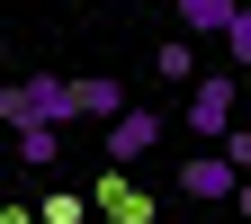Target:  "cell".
<instances>
[{"label": "cell", "mask_w": 251, "mask_h": 224, "mask_svg": "<svg viewBox=\"0 0 251 224\" xmlns=\"http://www.w3.org/2000/svg\"><path fill=\"white\" fill-rule=\"evenodd\" d=\"M152 72H162L171 90H198V81H206V63H198V45H188V36H171L162 54H152Z\"/></svg>", "instance_id": "7"}, {"label": "cell", "mask_w": 251, "mask_h": 224, "mask_svg": "<svg viewBox=\"0 0 251 224\" xmlns=\"http://www.w3.org/2000/svg\"><path fill=\"white\" fill-rule=\"evenodd\" d=\"M0 117H9V135H27V125H72L81 99H72V72H27L0 90Z\"/></svg>", "instance_id": "1"}, {"label": "cell", "mask_w": 251, "mask_h": 224, "mask_svg": "<svg viewBox=\"0 0 251 224\" xmlns=\"http://www.w3.org/2000/svg\"><path fill=\"white\" fill-rule=\"evenodd\" d=\"M225 152H233V162L251 171V125H233V135H225Z\"/></svg>", "instance_id": "11"}, {"label": "cell", "mask_w": 251, "mask_h": 224, "mask_svg": "<svg viewBox=\"0 0 251 224\" xmlns=\"http://www.w3.org/2000/svg\"><path fill=\"white\" fill-rule=\"evenodd\" d=\"M152 144H162V117H152V108H126V117L108 125V171H135Z\"/></svg>", "instance_id": "4"}, {"label": "cell", "mask_w": 251, "mask_h": 224, "mask_svg": "<svg viewBox=\"0 0 251 224\" xmlns=\"http://www.w3.org/2000/svg\"><path fill=\"white\" fill-rule=\"evenodd\" d=\"M179 125L198 144H225L233 135V72H206L198 90H179Z\"/></svg>", "instance_id": "2"}, {"label": "cell", "mask_w": 251, "mask_h": 224, "mask_svg": "<svg viewBox=\"0 0 251 224\" xmlns=\"http://www.w3.org/2000/svg\"><path fill=\"white\" fill-rule=\"evenodd\" d=\"M72 99H81V117L117 125V117H126V81H117V72H72Z\"/></svg>", "instance_id": "5"}, {"label": "cell", "mask_w": 251, "mask_h": 224, "mask_svg": "<svg viewBox=\"0 0 251 224\" xmlns=\"http://www.w3.org/2000/svg\"><path fill=\"white\" fill-rule=\"evenodd\" d=\"M45 224H81V198H45Z\"/></svg>", "instance_id": "10"}, {"label": "cell", "mask_w": 251, "mask_h": 224, "mask_svg": "<svg viewBox=\"0 0 251 224\" xmlns=\"http://www.w3.org/2000/svg\"><path fill=\"white\" fill-rule=\"evenodd\" d=\"M18 162H27V171L63 162V125H27V135H18Z\"/></svg>", "instance_id": "8"}, {"label": "cell", "mask_w": 251, "mask_h": 224, "mask_svg": "<svg viewBox=\"0 0 251 224\" xmlns=\"http://www.w3.org/2000/svg\"><path fill=\"white\" fill-rule=\"evenodd\" d=\"M225 45H233V63H242V72H251V9L233 18V36H225Z\"/></svg>", "instance_id": "9"}, {"label": "cell", "mask_w": 251, "mask_h": 224, "mask_svg": "<svg viewBox=\"0 0 251 224\" xmlns=\"http://www.w3.org/2000/svg\"><path fill=\"white\" fill-rule=\"evenodd\" d=\"M242 162H233V152L225 144H215V152H188V162H179V198H198V206H215V198H242Z\"/></svg>", "instance_id": "3"}, {"label": "cell", "mask_w": 251, "mask_h": 224, "mask_svg": "<svg viewBox=\"0 0 251 224\" xmlns=\"http://www.w3.org/2000/svg\"><path fill=\"white\" fill-rule=\"evenodd\" d=\"M233 18H242V0H179L188 36H233Z\"/></svg>", "instance_id": "6"}]
</instances>
